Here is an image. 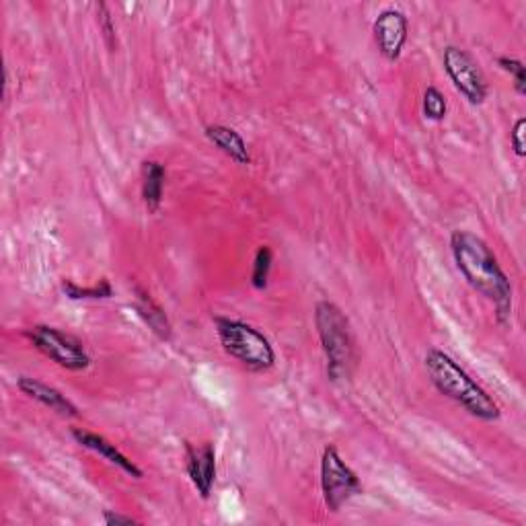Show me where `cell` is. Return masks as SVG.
<instances>
[{"instance_id": "1", "label": "cell", "mask_w": 526, "mask_h": 526, "mask_svg": "<svg viewBox=\"0 0 526 526\" xmlns=\"http://www.w3.org/2000/svg\"><path fill=\"white\" fill-rule=\"evenodd\" d=\"M450 251L465 280L496 307V317L502 325L512 317V284L502 270L498 257L481 237L469 231H455L450 237Z\"/></svg>"}, {"instance_id": "2", "label": "cell", "mask_w": 526, "mask_h": 526, "mask_svg": "<svg viewBox=\"0 0 526 526\" xmlns=\"http://www.w3.org/2000/svg\"><path fill=\"white\" fill-rule=\"evenodd\" d=\"M426 370L432 385L448 399L459 403L467 413L481 422H498L502 418L500 405L487 395V391L471 374L446 352L432 348L426 354Z\"/></svg>"}, {"instance_id": "3", "label": "cell", "mask_w": 526, "mask_h": 526, "mask_svg": "<svg viewBox=\"0 0 526 526\" xmlns=\"http://www.w3.org/2000/svg\"><path fill=\"white\" fill-rule=\"evenodd\" d=\"M315 325L327 360V377L333 383L348 381L354 370V342L344 311L331 300H319Z\"/></svg>"}, {"instance_id": "4", "label": "cell", "mask_w": 526, "mask_h": 526, "mask_svg": "<svg viewBox=\"0 0 526 526\" xmlns=\"http://www.w3.org/2000/svg\"><path fill=\"white\" fill-rule=\"evenodd\" d=\"M214 327L222 350L241 362L247 370L268 372L274 368V346L259 329L231 317H214Z\"/></svg>"}, {"instance_id": "5", "label": "cell", "mask_w": 526, "mask_h": 526, "mask_svg": "<svg viewBox=\"0 0 526 526\" xmlns=\"http://www.w3.org/2000/svg\"><path fill=\"white\" fill-rule=\"evenodd\" d=\"M25 337L35 350H40L48 360L66 370L81 372L91 366V356L87 354L83 342L56 327L33 325L25 331Z\"/></svg>"}, {"instance_id": "6", "label": "cell", "mask_w": 526, "mask_h": 526, "mask_svg": "<svg viewBox=\"0 0 526 526\" xmlns=\"http://www.w3.org/2000/svg\"><path fill=\"white\" fill-rule=\"evenodd\" d=\"M321 492L325 506L340 512L346 502L362 492V483L354 469L340 457L335 446H327L321 457Z\"/></svg>"}, {"instance_id": "7", "label": "cell", "mask_w": 526, "mask_h": 526, "mask_svg": "<svg viewBox=\"0 0 526 526\" xmlns=\"http://www.w3.org/2000/svg\"><path fill=\"white\" fill-rule=\"evenodd\" d=\"M444 70L450 83L471 103L481 105L487 99V81L477 62L461 48L446 46L442 54Z\"/></svg>"}, {"instance_id": "8", "label": "cell", "mask_w": 526, "mask_h": 526, "mask_svg": "<svg viewBox=\"0 0 526 526\" xmlns=\"http://www.w3.org/2000/svg\"><path fill=\"white\" fill-rule=\"evenodd\" d=\"M372 33H374V42H377V46H379V52L389 62H395V60H399V56L407 44L409 19L399 9H385L379 13L377 19H374Z\"/></svg>"}, {"instance_id": "9", "label": "cell", "mask_w": 526, "mask_h": 526, "mask_svg": "<svg viewBox=\"0 0 526 526\" xmlns=\"http://www.w3.org/2000/svg\"><path fill=\"white\" fill-rule=\"evenodd\" d=\"M185 471L192 479L196 492L208 500L216 481V450L212 444H185Z\"/></svg>"}, {"instance_id": "10", "label": "cell", "mask_w": 526, "mask_h": 526, "mask_svg": "<svg viewBox=\"0 0 526 526\" xmlns=\"http://www.w3.org/2000/svg\"><path fill=\"white\" fill-rule=\"evenodd\" d=\"M72 438L77 440L83 448L93 450V453L103 457L107 463H111L114 467H118L120 471H124L126 475H130L134 479H142L144 477L142 469L134 461H130L114 442H109L101 434H95V432L85 430V428H72Z\"/></svg>"}, {"instance_id": "11", "label": "cell", "mask_w": 526, "mask_h": 526, "mask_svg": "<svg viewBox=\"0 0 526 526\" xmlns=\"http://www.w3.org/2000/svg\"><path fill=\"white\" fill-rule=\"evenodd\" d=\"M17 389L35 399L37 403L46 405L48 409L56 411L58 416H64V418H79V407L74 405L64 393H60L56 387L40 381V379H33V377H19L17 379Z\"/></svg>"}, {"instance_id": "12", "label": "cell", "mask_w": 526, "mask_h": 526, "mask_svg": "<svg viewBox=\"0 0 526 526\" xmlns=\"http://www.w3.org/2000/svg\"><path fill=\"white\" fill-rule=\"evenodd\" d=\"M134 294H136V311L142 317V321L150 327V331L159 337V340L169 342L171 335H173V327H171V321H169L167 313L163 311V307L157 303L153 296H150V292H146L140 286L134 288Z\"/></svg>"}, {"instance_id": "13", "label": "cell", "mask_w": 526, "mask_h": 526, "mask_svg": "<svg viewBox=\"0 0 526 526\" xmlns=\"http://www.w3.org/2000/svg\"><path fill=\"white\" fill-rule=\"evenodd\" d=\"M204 134L218 150H222V153L231 157L235 163H239V165L251 163V153L247 148V142L243 140V136L237 130H233L229 126H222V124H212L206 128Z\"/></svg>"}, {"instance_id": "14", "label": "cell", "mask_w": 526, "mask_h": 526, "mask_svg": "<svg viewBox=\"0 0 526 526\" xmlns=\"http://www.w3.org/2000/svg\"><path fill=\"white\" fill-rule=\"evenodd\" d=\"M167 171L159 161H146L142 165V202L148 214H157L163 204Z\"/></svg>"}, {"instance_id": "15", "label": "cell", "mask_w": 526, "mask_h": 526, "mask_svg": "<svg viewBox=\"0 0 526 526\" xmlns=\"http://www.w3.org/2000/svg\"><path fill=\"white\" fill-rule=\"evenodd\" d=\"M272 263H274V253L268 245H261L255 251L253 259V272H251V284L255 290H263L268 286L270 272H272Z\"/></svg>"}, {"instance_id": "16", "label": "cell", "mask_w": 526, "mask_h": 526, "mask_svg": "<svg viewBox=\"0 0 526 526\" xmlns=\"http://www.w3.org/2000/svg\"><path fill=\"white\" fill-rule=\"evenodd\" d=\"M62 292L72 298V300H81V298H111L114 296V288H111L109 280H101L95 286H79L74 284L72 280H64L62 282Z\"/></svg>"}, {"instance_id": "17", "label": "cell", "mask_w": 526, "mask_h": 526, "mask_svg": "<svg viewBox=\"0 0 526 526\" xmlns=\"http://www.w3.org/2000/svg\"><path fill=\"white\" fill-rule=\"evenodd\" d=\"M422 109H424V116L432 122H442L446 118V111H448V101L444 97V93L436 87H428L424 91V101H422Z\"/></svg>"}, {"instance_id": "18", "label": "cell", "mask_w": 526, "mask_h": 526, "mask_svg": "<svg viewBox=\"0 0 526 526\" xmlns=\"http://www.w3.org/2000/svg\"><path fill=\"white\" fill-rule=\"evenodd\" d=\"M498 66L510 74L516 93L526 95V66L518 58H510V56H500Z\"/></svg>"}, {"instance_id": "19", "label": "cell", "mask_w": 526, "mask_h": 526, "mask_svg": "<svg viewBox=\"0 0 526 526\" xmlns=\"http://www.w3.org/2000/svg\"><path fill=\"white\" fill-rule=\"evenodd\" d=\"M97 17H99V27L103 31L107 46L111 50H116V25H114V19H111V13H109L105 3L97 5Z\"/></svg>"}, {"instance_id": "20", "label": "cell", "mask_w": 526, "mask_h": 526, "mask_svg": "<svg viewBox=\"0 0 526 526\" xmlns=\"http://www.w3.org/2000/svg\"><path fill=\"white\" fill-rule=\"evenodd\" d=\"M524 128H526V120L520 118V120H516L512 132H510V146L514 150V155L520 157V159L526 155V150H524Z\"/></svg>"}, {"instance_id": "21", "label": "cell", "mask_w": 526, "mask_h": 526, "mask_svg": "<svg viewBox=\"0 0 526 526\" xmlns=\"http://www.w3.org/2000/svg\"><path fill=\"white\" fill-rule=\"evenodd\" d=\"M103 520L107 524H136L138 520H134L132 516H124V514H118V512H111V510H105L103 512Z\"/></svg>"}]
</instances>
